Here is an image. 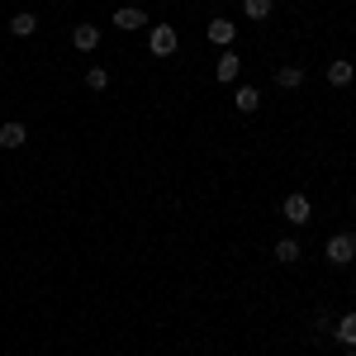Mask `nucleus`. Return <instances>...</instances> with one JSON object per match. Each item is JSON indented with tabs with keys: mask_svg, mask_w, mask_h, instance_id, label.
<instances>
[{
	"mask_svg": "<svg viewBox=\"0 0 356 356\" xmlns=\"http://www.w3.org/2000/svg\"><path fill=\"white\" fill-rule=\"evenodd\" d=\"M323 257H328L332 266H347V261H356V233H332L328 247H323Z\"/></svg>",
	"mask_w": 356,
	"mask_h": 356,
	"instance_id": "f257e3e1",
	"label": "nucleus"
},
{
	"mask_svg": "<svg viewBox=\"0 0 356 356\" xmlns=\"http://www.w3.org/2000/svg\"><path fill=\"white\" fill-rule=\"evenodd\" d=\"M147 43H152V57H171L176 48H181V33H176L171 24H152Z\"/></svg>",
	"mask_w": 356,
	"mask_h": 356,
	"instance_id": "f03ea898",
	"label": "nucleus"
},
{
	"mask_svg": "<svg viewBox=\"0 0 356 356\" xmlns=\"http://www.w3.org/2000/svg\"><path fill=\"white\" fill-rule=\"evenodd\" d=\"M238 76H243V57L233 53V48H223V57L214 62V81H219V86H233Z\"/></svg>",
	"mask_w": 356,
	"mask_h": 356,
	"instance_id": "7ed1b4c3",
	"label": "nucleus"
},
{
	"mask_svg": "<svg viewBox=\"0 0 356 356\" xmlns=\"http://www.w3.org/2000/svg\"><path fill=\"white\" fill-rule=\"evenodd\" d=\"M280 214H285V223H309L314 219V204H309V195H285Z\"/></svg>",
	"mask_w": 356,
	"mask_h": 356,
	"instance_id": "20e7f679",
	"label": "nucleus"
},
{
	"mask_svg": "<svg viewBox=\"0 0 356 356\" xmlns=\"http://www.w3.org/2000/svg\"><path fill=\"white\" fill-rule=\"evenodd\" d=\"M204 33H209V43H214V48H233V38H238V24H233V19H209V29H204Z\"/></svg>",
	"mask_w": 356,
	"mask_h": 356,
	"instance_id": "39448f33",
	"label": "nucleus"
},
{
	"mask_svg": "<svg viewBox=\"0 0 356 356\" xmlns=\"http://www.w3.org/2000/svg\"><path fill=\"white\" fill-rule=\"evenodd\" d=\"M24 143H29L24 124H15V119H10V124H0V147H5V152H15V147H24Z\"/></svg>",
	"mask_w": 356,
	"mask_h": 356,
	"instance_id": "423d86ee",
	"label": "nucleus"
},
{
	"mask_svg": "<svg viewBox=\"0 0 356 356\" xmlns=\"http://www.w3.org/2000/svg\"><path fill=\"white\" fill-rule=\"evenodd\" d=\"M72 43H76V53H95V48H100V29L95 24H76L72 29Z\"/></svg>",
	"mask_w": 356,
	"mask_h": 356,
	"instance_id": "0eeeda50",
	"label": "nucleus"
},
{
	"mask_svg": "<svg viewBox=\"0 0 356 356\" xmlns=\"http://www.w3.org/2000/svg\"><path fill=\"white\" fill-rule=\"evenodd\" d=\"M352 81H356V67L347 62V57L328 62V86H337V90H342V86H352Z\"/></svg>",
	"mask_w": 356,
	"mask_h": 356,
	"instance_id": "6e6552de",
	"label": "nucleus"
},
{
	"mask_svg": "<svg viewBox=\"0 0 356 356\" xmlns=\"http://www.w3.org/2000/svg\"><path fill=\"white\" fill-rule=\"evenodd\" d=\"M275 86H280V90H300L304 86V67H295V62L275 67Z\"/></svg>",
	"mask_w": 356,
	"mask_h": 356,
	"instance_id": "1a4fd4ad",
	"label": "nucleus"
},
{
	"mask_svg": "<svg viewBox=\"0 0 356 356\" xmlns=\"http://www.w3.org/2000/svg\"><path fill=\"white\" fill-rule=\"evenodd\" d=\"M114 29H147V15L138 5H124V10H114Z\"/></svg>",
	"mask_w": 356,
	"mask_h": 356,
	"instance_id": "9d476101",
	"label": "nucleus"
},
{
	"mask_svg": "<svg viewBox=\"0 0 356 356\" xmlns=\"http://www.w3.org/2000/svg\"><path fill=\"white\" fill-rule=\"evenodd\" d=\"M233 105H238V114H257V105H261V90H257V86H238Z\"/></svg>",
	"mask_w": 356,
	"mask_h": 356,
	"instance_id": "9b49d317",
	"label": "nucleus"
},
{
	"mask_svg": "<svg viewBox=\"0 0 356 356\" xmlns=\"http://www.w3.org/2000/svg\"><path fill=\"white\" fill-rule=\"evenodd\" d=\"M10 33H15V38H33V33H38V15H29V10H19V15L10 19Z\"/></svg>",
	"mask_w": 356,
	"mask_h": 356,
	"instance_id": "f8f14e48",
	"label": "nucleus"
},
{
	"mask_svg": "<svg viewBox=\"0 0 356 356\" xmlns=\"http://www.w3.org/2000/svg\"><path fill=\"white\" fill-rule=\"evenodd\" d=\"M332 337H337L342 347H356V314H342V318L332 323Z\"/></svg>",
	"mask_w": 356,
	"mask_h": 356,
	"instance_id": "ddd939ff",
	"label": "nucleus"
},
{
	"mask_svg": "<svg viewBox=\"0 0 356 356\" xmlns=\"http://www.w3.org/2000/svg\"><path fill=\"white\" fill-rule=\"evenodd\" d=\"M300 257H304V252H300V243H295V238H280V243H275V261H285V266H295Z\"/></svg>",
	"mask_w": 356,
	"mask_h": 356,
	"instance_id": "4468645a",
	"label": "nucleus"
},
{
	"mask_svg": "<svg viewBox=\"0 0 356 356\" xmlns=\"http://www.w3.org/2000/svg\"><path fill=\"white\" fill-rule=\"evenodd\" d=\"M271 10H275V0H243V15H247V19H257V24H261Z\"/></svg>",
	"mask_w": 356,
	"mask_h": 356,
	"instance_id": "2eb2a0df",
	"label": "nucleus"
},
{
	"mask_svg": "<svg viewBox=\"0 0 356 356\" xmlns=\"http://www.w3.org/2000/svg\"><path fill=\"white\" fill-rule=\"evenodd\" d=\"M86 86H90V90H105V86H110V72H105V67H86Z\"/></svg>",
	"mask_w": 356,
	"mask_h": 356,
	"instance_id": "dca6fc26",
	"label": "nucleus"
},
{
	"mask_svg": "<svg viewBox=\"0 0 356 356\" xmlns=\"http://www.w3.org/2000/svg\"><path fill=\"white\" fill-rule=\"evenodd\" d=\"M314 328H318V332H328V328H332V318H328V309H318V314H314Z\"/></svg>",
	"mask_w": 356,
	"mask_h": 356,
	"instance_id": "f3484780",
	"label": "nucleus"
},
{
	"mask_svg": "<svg viewBox=\"0 0 356 356\" xmlns=\"http://www.w3.org/2000/svg\"><path fill=\"white\" fill-rule=\"evenodd\" d=\"M342 356H356V347H347V352H342Z\"/></svg>",
	"mask_w": 356,
	"mask_h": 356,
	"instance_id": "a211bd4d",
	"label": "nucleus"
},
{
	"mask_svg": "<svg viewBox=\"0 0 356 356\" xmlns=\"http://www.w3.org/2000/svg\"><path fill=\"white\" fill-rule=\"evenodd\" d=\"M352 209H356V195H352Z\"/></svg>",
	"mask_w": 356,
	"mask_h": 356,
	"instance_id": "6ab92c4d",
	"label": "nucleus"
}]
</instances>
